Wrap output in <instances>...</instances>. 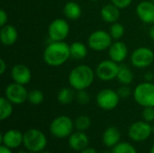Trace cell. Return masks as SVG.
I'll use <instances>...</instances> for the list:
<instances>
[{
	"label": "cell",
	"mask_w": 154,
	"mask_h": 153,
	"mask_svg": "<svg viewBox=\"0 0 154 153\" xmlns=\"http://www.w3.org/2000/svg\"><path fill=\"white\" fill-rule=\"evenodd\" d=\"M42 58L50 67H60L70 58L69 44L63 41H51L45 48Z\"/></svg>",
	"instance_id": "obj_1"
},
{
	"label": "cell",
	"mask_w": 154,
	"mask_h": 153,
	"mask_svg": "<svg viewBox=\"0 0 154 153\" xmlns=\"http://www.w3.org/2000/svg\"><path fill=\"white\" fill-rule=\"evenodd\" d=\"M96 72L87 64H80L73 68L69 76L68 81L69 87L76 91L88 89L94 82Z\"/></svg>",
	"instance_id": "obj_2"
},
{
	"label": "cell",
	"mask_w": 154,
	"mask_h": 153,
	"mask_svg": "<svg viewBox=\"0 0 154 153\" xmlns=\"http://www.w3.org/2000/svg\"><path fill=\"white\" fill-rule=\"evenodd\" d=\"M134 101L143 107L154 106V83L143 81L137 85L134 91Z\"/></svg>",
	"instance_id": "obj_3"
},
{
	"label": "cell",
	"mask_w": 154,
	"mask_h": 153,
	"mask_svg": "<svg viewBox=\"0 0 154 153\" xmlns=\"http://www.w3.org/2000/svg\"><path fill=\"white\" fill-rule=\"evenodd\" d=\"M23 145L32 152H40L47 145V138L42 132L37 129H29L23 133Z\"/></svg>",
	"instance_id": "obj_4"
},
{
	"label": "cell",
	"mask_w": 154,
	"mask_h": 153,
	"mask_svg": "<svg viewBox=\"0 0 154 153\" xmlns=\"http://www.w3.org/2000/svg\"><path fill=\"white\" fill-rule=\"evenodd\" d=\"M74 123L70 117L67 115H60L52 120L50 124L51 133L60 139L69 137L74 128Z\"/></svg>",
	"instance_id": "obj_5"
},
{
	"label": "cell",
	"mask_w": 154,
	"mask_h": 153,
	"mask_svg": "<svg viewBox=\"0 0 154 153\" xmlns=\"http://www.w3.org/2000/svg\"><path fill=\"white\" fill-rule=\"evenodd\" d=\"M112 43L113 38L109 32L104 30H96L91 32L88 38V46L95 51L108 50Z\"/></svg>",
	"instance_id": "obj_6"
},
{
	"label": "cell",
	"mask_w": 154,
	"mask_h": 153,
	"mask_svg": "<svg viewBox=\"0 0 154 153\" xmlns=\"http://www.w3.org/2000/svg\"><path fill=\"white\" fill-rule=\"evenodd\" d=\"M70 31L68 21L64 18H56L48 26V37L51 41H63Z\"/></svg>",
	"instance_id": "obj_7"
},
{
	"label": "cell",
	"mask_w": 154,
	"mask_h": 153,
	"mask_svg": "<svg viewBox=\"0 0 154 153\" xmlns=\"http://www.w3.org/2000/svg\"><path fill=\"white\" fill-rule=\"evenodd\" d=\"M120 99L117 91L111 88H104L100 90L96 96V102L98 107L106 111L115 109L118 106Z\"/></svg>",
	"instance_id": "obj_8"
},
{
	"label": "cell",
	"mask_w": 154,
	"mask_h": 153,
	"mask_svg": "<svg viewBox=\"0 0 154 153\" xmlns=\"http://www.w3.org/2000/svg\"><path fill=\"white\" fill-rule=\"evenodd\" d=\"M130 60L134 67L141 69H146L153 63V50L148 47H139L132 52Z\"/></svg>",
	"instance_id": "obj_9"
},
{
	"label": "cell",
	"mask_w": 154,
	"mask_h": 153,
	"mask_svg": "<svg viewBox=\"0 0 154 153\" xmlns=\"http://www.w3.org/2000/svg\"><path fill=\"white\" fill-rule=\"evenodd\" d=\"M119 64L112 60H104L100 61L96 68V76L104 82L112 81L117 77Z\"/></svg>",
	"instance_id": "obj_10"
},
{
	"label": "cell",
	"mask_w": 154,
	"mask_h": 153,
	"mask_svg": "<svg viewBox=\"0 0 154 153\" xmlns=\"http://www.w3.org/2000/svg\"><path fill=\"white\" fill-rule=\"evenodd\" d=\"M5 97L14 105H21L27 101L28 91L25 86L13 82L6 86L5 89Z\"/></svg>",
	"instance_id": "obj_11"
},
{
	"label": "cell",
	"mask_w": 154,
	"mask_h": 153,
	"mask_svg": "<svg viewBox=\"0 0 154 153\" xmlns=\"http://www.w3.org/2000/svg\"><path fill=\"white\" fill-rule=\"evenodd\" d=\"M152 133V126L145 121L134 123L128 130V136L135 142H143L150 137Z\"/></svg>",
	"instance_id": "obj_12"
},
{
	"label": "cell",
	"mask_w": 154,
	"mask_h": 153,
	"mask_svg": "<svg viewBox=\"0 0 154 153\" xmlns=\"http://www.w3.org/2000/svg\"><path fill=\"white\" fill-rule=\"evenodd\" d=\"M11 78L14 82L21 84V85H27L30 83L32 79V71L28 66L22 63L14 64L10 71Z\"/></svg>",
	"instance_id": "obj_13"
},
{
	"label": "cell",
	"mask_w": 154,
	"mask_h": 153,
	"mask_svg": "<svg viewBox=\"0 0 154 153\" xmlns=\"http://www.w3.org/2000/svg\"><path fill=\"white\" fill-rule=\"evenodd\" d=\"M138 18L146 24L154 23V2L144 0L140 2L135 9Z\"/></svg>",
	"instance_id": "obj_14"
},
{
	"label": "cell",
	"mask_w": 154,
	"mask_h": 153,
	"mask_svg": "<svg viewBox=\"0 0 154 153\" xmlns=\"http://www.w3.org/2000/svg\"><path fill=\"white\" fill-rule=\"evenodd\" d=\"M128 47L121 41H115L108 49L109 59L116 61V63H122L128 56Z\"/></svg>",
	"instance_id": "obj_15"
},
{
	"label": "cell",
	"mask_w": 154,
	"mask_h": 153,
	"mask_svg": "<svg viewBox=\"0 0 154 153\" xmlns=\"http://www.w3.org/2000/svg\"><path fill=\"white\" fill-rule=\"evenodd\" d=\"M2 143L10 149H14L19 147L23 143V133L18 130H9L6 131L1 137Z\"/></svg>",
	"instance_id": "obj_16"
},
{
	"label": "cell",
	"mask_w": 154,
	"mask_h": 153,
	"mask_svg": "<svg viewBox=\"0 0 154 153\" xmlns=\"http://www.w3.org/2000/svg\"><path fill=\"white\" fill-rule=\"evenodd\" d=\"M18 39L17 29L12 24H5L0 30V41L5 46L14 45Z\"/></svg>",
	"instance_id": "obj_17"
},
{
	"label": "cell",
	"mask_w": 154,
	"mask_h": 153,
	"mask_svg": "<svg viewBox=\"0 0 154 153\" xmlns=\"http://www.w3.org/2000/svg\"><path fill=\"white\" fill-rule=\"evenodd\" d=\"M88 142L89 140L88 135L82 131H78L74 133H71L69 137V145L76 151H81L82 150L86 149L88 145Z\"/></svg>",
	"instance_id": "obj_18"
},
{
	"label": "cell",
	"mask_w": 154,
	"mask_h": 153,
	"mask_svg": "<svg viewBox=\"0 0 154 153\" xmlns=\"http://www.w3.org/2000/svg\"><path fill=\"white\" fill-rule=\"evenodd\" d=\"M100 16L102 20L107 23H116L120 17V9L114 4H106L100 10Z\"/></svg>",
	"instance_id": "obj_19"
},
{
	"label": "cell",
	"mask_w": 154,
	"mask_h": 153,
	"mask_svg": "<svg viewBox=\"0 0 154 153\" xmlns=\"http://www.w3.org/2000/svg\"><path fill=\"white\" fill-rule=\"evenodd\" d=\"M120 139L121 133L119 130L115 126L108 127L103 133V142L106 147H115L119 143Z\"/></svg>",
	"instance_id": "obj_20"
},
{
	"label": "cell",
	"mask_w": 154,
	"mask_h": 153,
	"mask_svg": "<svg viewBox=\"0 0 154 153\" xmlns=\"http://www.w3.org/2000/svg\"><path fill=\"white\" fill-rule=\"evenodd\" d=\"M63 14L67 19L78 20L81 16L82 9H81V6L78 3H76L74 1H69L64 5Z\"/></svg>",
	"instance_id": "obj_21"
},
{
	"label": "cell",
	"mask_w": 154,
	"mask_h": 153,
	"mask_svg": "<svg viewBox=\"0 0 154 153\" xmlns=\"http://www.w3.org/2000/svg\"><path fill=\"white\" fill-rule=\"evenodd\" d=\"M70 58L75 60H83L88 55V47L85 43L81 41H74L69 44Z\"/></svg>",
	"instance_id": "obj_22"
},
{
	"label": "cell",
	"mask_w": 154,
	"mask_h": 153,
	"mask_svg": "<svg viewBox=\"0 0 154 153\" xmlns=\"http://www.w3.org/2000/svg\"><path fill=\"white\" fill-rule=\"evenodd\" d=\"M134 73L132 69L125 64L119 65V69L117 73L116 79L121 85H127L129 86L130 84L133 83L134 81Z\"/></svg>",
	"instance_id": "obj_23"
},
{
	"label": "cell",
	"mask_w": 154,
	"mask_h": 153,
	"mask_svg": "<svg viewBox=\"0 0 154 153\" xmlns=\"http://www.w3.org/2000/svg\"><path fill=\"white\" fill-rule=\"evenodd\" d=\"M76 90L71 87H62L57 94V99L61 105H69L76 98Z\"/></svg>",
	"instance_id": "obj_24"
},
{
	"label": "cell",
	"mask_w": 154,
	"mask_h": 153,
	"mask_svg": "<svg viewBox=\"0 0 154 153\" xmlns=\"http://www.w3.org/2000/svg\"><path fill=\"white\" fill-rule=\"evenodd\" d=\"M13 103H11L6 97L0 98V120L4 121L11 116L13 114Z\"/></svg>",
	"instance_id": "obj_25"
},
{
	"label": "cell",
	"mask_w": 154,
	"mask_h": 153,
	"mask_svg": "<svg viewBox=\"0 0 154 153\" xmlns=\"http://www.w3.org/2000/svg\"><path fill=\"white\" fill-rule=\"evenodd\" d=\"M125 26L116 22V23H114L111 24L110 26V29H109V33L111 35V37L113 38V40L115 41H120L123 36L125 35Z\"/></svg>",
	"instance_id": "obj_26"
},
{
	"label": "cell",
	"mask_w": 154,
	"mask_h": 153,
	"mask_svg": "<svg viewBox=\"0 0 154 153\" xmlns=\"http://www.w3.org/2000/svg\"><path fill=\"white\" fill-rule=\"evenodd\" d=\"M44 100V95L40 89H32L28 92L27 101L34 106H38L42 104Z\"/></svg>",
	"instance_id": "obj_27"
},
{
	"label": "cell",
	"mask_w": 154,
	"mask_h": 153,
	"mask_svg": "<svg viewBox=\"0 0 154 153\" xmlns=\"http://www.w3.org/2000/svg\"><path fill=\"white\" fill-rule=\"evenodd\" d=\"M90 124H91L90 118L87 115L78 116L74 123V125L78 129V131H82V132L88 130L90 127Z\"/></svg>",
	"instance_id": "obj_28"
},
{
	"label": "cell",
	"mask_w": 154,
	"mask_h": 153,
	"mask_svg": "<svg viewBox=\"0 0 154 153\" xmlns=\"http://www.w3.org/2000/svg\"><path fill=\"white\" fill-rule=\"evenodd\" d=\"M113 153H137L136 149L128 142H119L113 147Z\"/></svg>",
	"instance_id": "obj_29"
},
{
	"label": "cell",
	"mask_w": 154,
	"mask_h": 153,
	"mask_svg": "<svg viewBox=\"0 0 154 153\" xmlns=\"http://www.w3.org/2000/svg\"><path fill=\"white\" fill-rule=\"evenodd\" d=\"M75 100L79 105H87L90 102V96L87 89L83 90H78L76 91V98Z\"/></svg>",
	"instance_id": "obj_30"
},
{
	"label": "cell",
	"mask_w": 154,
	"mask_h": 153,
	"mask_svg": "<svg viewBox=\"0 0 154 153\" xmlns=\"http://www.w3.org/2000/svg\"><path fill=\"white\" fill-rule=\"evenodd\" d=\"M142 116L143 121L147 123H151L154 121V106L143 107V111L142 113Z\"/></svg>",
	"instance_id": "obj_31"
},
{
	"label": "cell",
	"mask_w": 154,
	"mask_h": 153,
	"mask_svg": "<svg viewBox=\"0 0 154 153\" xmlns=\"http://www.w3.org/2000/svg\"><path fill=\"white\" fill-rule=\"evenodd\" d=\"M120 98H127L130 96L131 93H132V90L131 88L129 87V86L127 85H121V87L116 90Z\"/></svg>",
	"instance_id": "obj_32"
},
{
	"label": "cell",
	"mask_w": 154,
	"mask_h": 153,
	"mask_svg": "<svg viewBox=\"0 0 154 153\" xmlns=\"http://www.w3.org/2000/svg\"><path fill=\"white\" fill-rule=\"evenodd\" d=\"M133 0H111V3L114 4L116 6H117L119 9H125L127 8L131 4Z\"/></svg>",
	"instance_id": "obj_33"
},
{
	"label": "cell",
	"mask_w": 154,
	"mask_h": 153,
	"mask_svg": "<svg viewBox=\"0 0 154 153\" xmlns=\"http://www.w3.org/2000/svg\"><path fill=\"white\" fill-rule=\"evenodd\" d=\"M7 21H8L7 13L4 9H1L0 10V27L7 24Z\"/></svg>",
	"instance_id": "obj_34"
},
{
	"label": "cell",
	"mask_w": 154,
	"mask_h": 153,
	"mask_svg": "<svg viewBox=\"0 0 154 153\" xmlns=\"http://www.w3.org/2000/svg\"><path fill=\"white\" fill-rule=\"evenodd\" d=\"M6 68H7V64L5 63L4 59H1L0 60V74L1 75L5 74V72L6 70Z\"/></svg>",
	"instance_id": "obj_35"
},
{
	"label": "cell",
	"mask_w": 154,
	"mask_h": 153,
	"mask_svg": "<svg viewBox=\"0 0 154 153\" xmlns=\"http://www.w3.org/2000/svg\"><path fill=\"white\" fill-rule=\"evenodd\" d=\"M143 78H144V81L152 82V80L154 79V74L152 72H147L143 75Z\"/></svg>",
	"instance_id": "obj_36"
},
{
	"label": "cell",
	"mask_w": 154,
	"mask_h": 153,
	"mask_svg": "<svg viewBox=\"0 0 154 153\" xmlns=\"http://www.w3.org/2000/svg\"><path fill=\"white\" fill-rule=\"evenodd\" d=\"M0 153H13V152H12V151H11V149H10V148H8V147H6L5 145L2 144V145L0 146Z\"/></svg>",
	"instance_id": "obj_37"
},
{
	"label": "cell",
	"mask_w": 154,
	"mask_h": 153,
	"mask_svg": "<svg viewBox=\"0 0 154 153\" xmlns=\"http://www.w3.org/2000/svg\"><path fill=\"white\" fill-rule=\"evenodd\" d=\"M149 37L151 38V40H152L154 41V23L151 25L149 29Z\"/></svg>",
	"instance_id": "obj_38"
},
{
	"label": "cell",
	"mask_w": 154,
	"mask_h": 153,
	"mask_svg": "<svg viewBox=\"0 0 154 153\" xmlns=\"http://www.w3.org/2000/svg\"><path fill=\"white\" fill-rule=\"evenodd\" d=\"M80 153H97V151L95 150V149H93V148H86V149H84V150H82Z\"/></svg>",
	"instance_id": "obj_39"
},
{
	"label": "cell",
	"mask_w": 154,
	"mask_h": 153,
	"mask_svg": "<svg viewBox=\"0 0 154 153\" xmlns=\"http://www.w3.org/2000/svg\"><path fill=\"white\" fill-rule=\"evenodd\" d=\"M17 153H34L32 152V151H29V152H26V151H19V152Z\"/></svg>",
	"instance_id": "obj_40"
},
{
	"label": "cell",
	"mask_w": 154,
	"mask_h": 153,
	"mask_svg": "<svg viewBox=\"0 0 154 153\" xmlns=\"http://www.w3.org/2000/svg\"><path fill=\"white\" fill-rule=\"evenodd\" d=\"M150 153H154V145L152 146V148L151 149V151H150Z\"/></svg>",
	"instance_id": "obj_41"
},
{
	"label": "cell",
	"mask_w": 154,
	"mask_h": 153,
	"mask_svg": "<svg viewBox=\"0 0 154 153\" xmlns=\"http://www.w3.org/2000/svg\"><path fill=\"white\" fill-rule=\"evenodd\" d=\"M102 153H113V152H110V151H103Z\"/></svg>",
	"instance_id": "obj_42"
},
{
	"label": "cell",
	"mask_w": 154,
	"mask_h": 153,
	"mask_svg": "<svg viewBox=\"0 0 154 153\" xmlns=\"http://www.w3.org/2000/svg\"><path fill=\"white\" fill-rule=\"evenodd\" d=\"M90 1H92V2H97V1H99V0H90Z\"/></svg>",
	"instance_id": "obj_43"
},
{
	"label": "cell",
	"mask_w": 154,
	"mask_h": 153,
	"mask_svg": "<svg viewBox=\"0 0 154 153\" xmlns=\"http://www.w3.org/2000/svg\"><path fill=\"white\" fill-rule=\"evenodd\" d=\"M152 133H154V124H153V125H152Z\"/></svg>",
	"instance_id": "obj_44"
},
{
	"label": "cell",
	"mask_w": 154,
	"mask_h": 153,
	"mask_svg": "<svg viewBox=\"0 0 154 153\" xmlns=\"http://www.w3.org/2000/svg\"><path fill=\"white\" fill-rule=\"evenodd\" d=\"M42 153H51V152H48V151H43V152Z\"/></svg>",
	"instance_id": "obj_45"
},
{
	"label": "cell",
	"mask_w": 154,
	"mask_h": 153,
	"mask_svg": "<svg viewBox=\"0 0 154 153\" xmlns=\"http://www.w3.org/2000/svg\"><path fill=\"white\" fill-rule=\"evenodd\" d=\"M150 1H152V2H154V0H150Z\"/></svg>",
	"instance_id": "obj_46"
}]
</instances>
